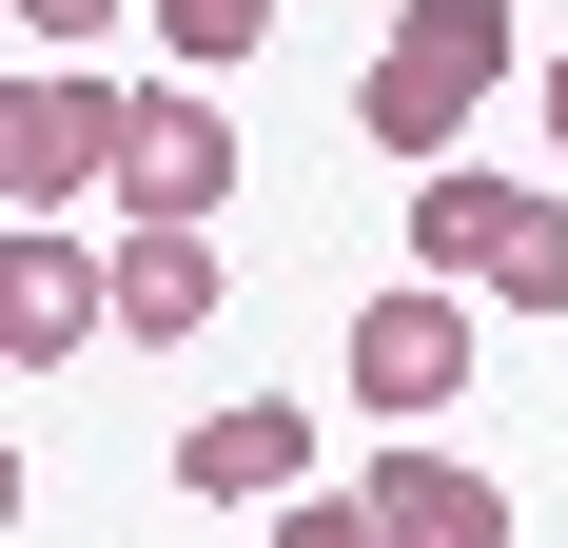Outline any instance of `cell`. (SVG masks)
I'll list each match as a JSON object with an SVG mask.
<instances>
[{"instance_id":"13","label":"cell","mask_w":568,"mask_h":548,"mask_svg":"<svg viewBox=\"0 0 568 548\" xmlns=\"http://www.w3.org/2000/svg\"><path fill=\"white\" fill-rule=\"evenodd\" d=\"M255 548H373V509H353V490H314V509H275Z\"/></svg>"},{"instance_id":"6","label":"cell","mask_w":568,"mask_h":548,"mask_svg":"<svg viewBox=\"0 0 568 548\" xmlns=\"http://www.w3.org/2000/svg\"><path fill=\"white\" fill-rule=\"evenodd\" d=\"M529 216H549V176H490V158H452V176H412V274H432V294H490Z\"/></svg>"},{"instance_id":"1","label":"cell","mask_w":568,"mask_h":548,"mask_svg":"<svg viewBox=\"0 0 568 548\" xmlns=\"http://www.w3.org/2000/svg\"><path fill=\"white\" fill-rule=\"evenodd\" d=\"M510 59H529L510 0H393V40L353 59V138H373L393 176H452V138L510 99Z\"/></svg>"},{"instance_id":"4","label":"cell","mask_w":568,"mask_h":548,"mask_svg":"<svg viewBox=\"0 0 568 548\" xmlns=\"http://www.w3.org/2000/svg\"><path fill=\"white\" fill-rule=\"evenodd\" d=\"M216 216H235V118H216V79H158L138 158H118V235H216Z\"/></svg>"},{"instance_id":"8","label":"cell","mask_w":568,"mask_h":548,"mask_svg":"<svg viewBox=\"0 0 568 548\" xmlns=\"http://www.w3.org/2000/svg\"><path fill=\"white\" fill-rule=\"evenodd\" d=\"M353 509H373V548H510V490H490L470 450H373Z\"/></svg>"},{"instance_id":"14","label":"cell","mask_w":568,"mask_h":548,"mask_svg":"<svg viewBox=\"0 0 568 548\" xmlns=\"http://www.w3.org/2000/svg\"><path fill=\"white\" fill-rule=\"evenodd\" d=\"M549 158H568V40H549Z\"/></svg>"},{"instance_id":"5","label":"cell","mask_w":568,"mask_h":548,"mask_svg":"<svg viewBox=\"0 0 568 548\" xmlns=\"http://www.w3.org/2000/svg\"><path fill=\"white\" fill-rule=\"evenodd\" d=\"M176 490L196 509H314V412H294V392L196 412V432H176Z\"/></svg>"},{"instance_id":"12","label":"cell","mask_w":568,"mask_h":548,"mask_svg":"<svg viewBox=\"0 0 568 548\" xmlns=\"http://www.w3.org/2000/svg\"><path fill=\"white\" fill-rule=\"evenodd\" d=\"M490 294H510V314H568V196L510 235V274H490Z\"/></svg>"},{"instance_id":"2","label":"cell","mask_w":568,"mask_h":548,"mask_svg":"<svg viewBox=\"0 0 568 548\" xmlns=\"http://www.w3.org/2000/svg\"><path fill=\"white\" fill-rule=\"evenodd\" d=\"M138 158V99H118L99 59H20V99H0V196L20 235H79V196H118Z\"/></svg>"},{"instance_id":"3","label":"cell","mask_w":568,"mask_h":548,"mask_svg":"<svg viewBox=\"0 0 568 548\" xmlns=\"http://www.w3.org/2000/svg\"><path fill=\"white\" fill-rule=\"evenodd\" d=\"M452 392H470V294H432V274L353 294V412H373V432H432Z\"/></svg>"},{"instance_id":"11","label":"cell","mask_w":568,"mask_h":548,"mask_svg":"<svg viewBox=\"0 0 568 548\" xmlns=\"http://www.w3.org/2000/svg\"><path fill=\"white\" fill-rule=\"evenodd\" d=\"M0 20H20V59H99L118 20H158V0H0Z\"/></svg>"},{"instance_id":"9","label":"cell","mask_w":568,"mask_h":548,"mask_svg":"<svg viewBox=\"0 0 568 548\" xmlns=\"http://www.w3.org/2000/svg\"><path fill=\"white\" fill-rule=\"evenodd\" d=\"M196 314H216V235H118V333H138V353H176Z\"/></svg>"},{"instance_id":"7","label":"cell","mask_w":568,"mask_h":548,"mask_svg":"<svg viewBox=\"0 0 568 548\" xmlns=\"http://www.w3.org/2000/svg\"><path fill=\"white\" fill-rule=\"evenodd\" d=\"M79 333H118V255H79V235H20V255H0V373H59Z\"/></svg>"},{"instance_id":"10","label":"cell","mask_w":568,"mask_h":548,"mask_svg":"<svg viewBox=\"0 0 568 548\" xmlns=\"http://www.w3.org/2000/svg\"><path fill=\"white\" fill-rule=\"evenodd\" d=\"M255 40H275V0H158V59H176V79H255Z\"/></svg>"}]
</instances>
